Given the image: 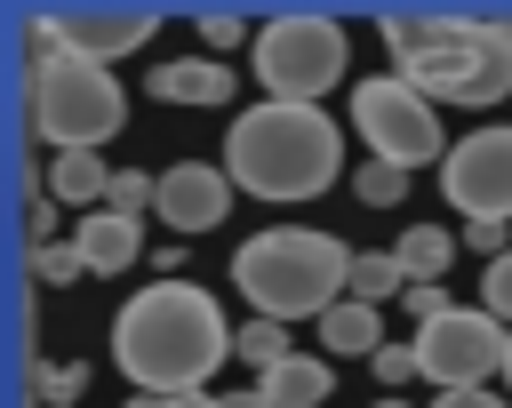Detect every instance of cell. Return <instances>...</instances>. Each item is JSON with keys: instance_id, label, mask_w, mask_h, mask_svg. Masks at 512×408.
Here are the masks:
<instances>
[{"instance_id": "25", "label": "cell", "mask_w": 512, "mask_h": 408, "mask_svg": "<svg viewBox=\"0 0 512 408\" xmlns=\"http://www.w3.org/2000/svg\"><path fill=\"white\" fill-rule=\"evenodd\" d=\"M480 312H496V320L512 328V248H504V256L480 272Z\"/></svg>"}, {"instance_id": "17", "label": "cell", "mask_w": 512, "mask_h": 408, "mask_svg": "<svg viewBox=\"0 0 512 408\" xmlns=\"http://www.w3.org/2000/svg\"><path fill=\"white\" fill-rule=\"evenodd\" d=\"M104 192H112V168L96 160V152H56L48 160V200H72V208H104Z\"/></svg>"}, {"instance_id": "12", "label": "cell", "mask_w": 512, "mask_h": 408, "mask_svg": "<svg viewBox=\"0 0 512 408\" xmlns=\"http://www.w3.org/2000/svg\"><path fill=\"white\" fill-rule=\"evenodd\" d=\"M152 96L160 104H232V64L224 56H176L152 72Z\"/></svg>"}, {"instance_id": "2", "label": "cell", "mask_w": 512, "mask_h": 408, "mask_svg": "<svg viewBox=\"0 0 512 408\" xmlns=\"http://www.w3.org/2000/svg\"><path fill=\"white\" fill-rule=\"evenodd\" d=\"M224 176L256 200H312L344 176V136L320 104H256L224 128Z\"/></svg>"}, {"instance_id": "29", "label": "cell", "mask_w": 512, "mask_h": 408, "mask_svg": "<svg viewBox=\"0 0 512 408\" xmlns=\"http://www.w3.org/2000/svg\"><path fill=\"white\" fill-rule=\"evenodd\" d=\"M400 304H408V312H416V320H432V312H448V288H408V296H400Z\"/></svg>"}, {"instance_id": "18", "label": "cell", "mask_w": 512, "mask_h": 408, "mask_svg": "<svg viewBox=\"0 0 512 408\" xmlns=\"http://www.w3.org/2000/svg\"><path fill=\"white\" fill-rule=\"evenodd\" d=\"M456 240H464V232H448V224H408V232L392 240V256L408 264V288H440V272H448Z\"/></svg>"}, {"instance_id": "16", "label": "cell", "mask_w": 512, "mask_h": 408, "mask_svg": "<svg viewBox=\"0 0 512 408\" xmlns=\"http://www.w3.org/2000/svg\"><path fill=\"white\" fill-rule=\"evenodd\" d=\"M320 352H336V360H376V352H384V312L344 296V304L320 320Z\"/></svg>"}, {"instance_id": "7", "label": "cell", "mask_w": 512, "mask_h": 408, "mask_svg": "<svg viewBox=\"0 0 512 408\" xmlns=\"http://www.w3.org/2000/svg\"><path fill=\"white\" fill-rule=\"evenodd\" d=\"M512 360V328L480 304H448L432 320H416V368L440 392H488V376H504Z\"/></svg>"}, {"instance_id": "34", "label": "cell", "mask_w": 512, "mask_h": 408, "mask_svg": "<svg viewBox=\"0 0 512 408\" xmlns=\"http://www.w3.org/2000/svg\"><path fill=\"white\" fill-rule=\"evenodd\" d=\"M376 408H408V400H400V392H376Z\"/></svg>"}, {"instance_id": "24", "label": "cell", "mask_w": 512, "mask_h": 408, "mask_svg": "<svg viewBox=\"0 0 512 408\" xmlns=\"http://www.w3.org/2000/svg\"><path fill=\"white\" fill-rule=\"evenodd\" d=\"M32 272H40V280H64V288H72V280H88V256H80L72 240H64V248H56V240H40V248H32Z\"/></svg>"}, {"instance_id": "33", "label": "cell", "mask_w": 512, "mask_h": 408, "mask_svg": "<svg viewBox=\"0 0 512 408\" xmlns=\"http://www.w3.org/2000/svg\"><path fill=\"white\" fill-rule=\"evenodd\" d=\"M128 408H168V400H152V392H136V400H128Z\"/></svg>"}, {"instance_id": "3", "label": "cell", "mask_w": 512, "mask_h": 408, "mask_svg": "<svg viewBox=\"0 0 512 408\" xmlns=\"http://www.w3.org/2000/svg\"><path fill=\"white\" fill-rule=\"evenodd\" d=\"M352 256L336 232H312V224H272L256 240L232 248V288L256 304V320H328L344 296H352Z\"/></svg>"}, {"instance_id": "31", "label": "cell", "mask_w": 512, "mask_h": 408, "mask_svg": "<svg viewBox=\"0 0 512 408\" xmlns=\"http://www.w3.org/2000/svg\"><path fill=\"white\" fill-rule=\"evenodd\" d=\"M216 408H272V400H264V384H248V392H216Z\"/></svg>"}, {"instance_id": "11", "label": "cell", "mask_w": 512, "mask_h": 408, "mask_svg": "<svg viewBox=\"0 0 512 408\" xmlns=\"http://www.w3.org/2000/svg\"><path fill=\"white\" fill-rule=\"evenodd\" d=\"M232 176L224 168H208V160H176V168H160V224L168 232H216L224 224V208H232Z\"/></svg>"}, {"instance_id": "21", "label": "cell", "mask_w": 512, "mask_h": 408, "mask_svg": "<svg viewBox=\"0 0 512 408\" xmlns=\"http://www.w3.org/2000/svg\"><path fill=\"white\" fill-rule=\"evenodd\" d=\"M88 392V368L80 360H32V400L40 408H72Z\"/></svg>"}, {"instance_id": "19", "label": "cell", "mask_w": 512, "mask_h": 408, "mask_svg": "<svg viewBox=\"0 0 512 408\" xmlns=\"http://www.w3.org/2000/svg\"><path fill=\"white\" fill-rule=\"evenodd\" d=\"M400 296H408V264H400L392 248H360V256H352V304H376V312H384V304H400Z\"/></svg>"}, {"instance_id": "14", "label": "cell", "mask_w": 512, "mask_h": 408, "mask_svg": "<svg viewBox=\"0 0 512 408\" xmlns=\"http://www.w3.org/2000/svg\"><path fill=\"white\" fill-rule=\"evenodd\" d=\"M72 248L88 256V272H128V264H136V248H144V224H136V216H112V208H96V216H80Z\"/></svg>"}, {"instance_id": "23", "label": "cell", "mask_w": 512, "mask_h": 408, "mask_svg": "<svg viewBox=\"0 0 512 408\" xmlns=\"http://www.w3.org/2000/svg\"><path fill=\"white\" fill-rule=\"evenodd\" d=\"M352 192H360L368 208H392V200L408 192V168H384V160H368V168L352 176Z\"/></svg>"}, {"instance_id": "6", "label": "cell", "mask_w": 512, "mask_h": 408, "mask_svg": "<svg viewBox=\"0 0 512 408\" xmlns=\"http://www.w3.org/2000/svg\"><path fill=\"white\" fill-rule=\"evenodd\" d=\"M384 48H392V72L432 96V104H456L472 88V64H480V16L472 8H384Z\"/></svg>"}, {"instance_id": "15", "label": "cell", "mask_w": 512, "mask_h": 408, "mask_svg": "<svg viewBox=\"0 0 512 408\" xmlns=\"http://www.w3.org/2000/svg\"><path fill=\"white\" fill-rule=\"evenodd\" d=\"M264 384V400L272 408H328V392H336V368L320 360V352H288L272 376H256Z\"/></svg>"}, {"instance_id": "9", "label": "cell", "mask_w": 512, "mask_h": 408, "mask_svg": "<svg viewBox=\"0 0 512 408\" xmlns=\"http://www.w3.org/2000/svg\"><path fill=\"white\" fill-rule=\"evenodd\" d=\"M440 192L464 224H512V128L488 120V128L456 136L440 160Z\"/></svg>"}, {"instance_id": "1", "label": "cell", "mask_w": 512, "mask_h": 408, "mask_svg": "<svg viewBox=\"0 0 512 408\" xmlns=\"http://www.w3.org/2000/svg\"><path fill=\"white\" fill-rule=\"evenodd\" d=\"M232 336H240V328H224V312H216V296H208L200 280H152L144 296L120 304V320H112V360H120V376H128L136 392L184 400V392H200V384L224 368Z\"/></svg>"}, {"instance_id": "13", "label": "cell", "mask_w": 512, "mask_h": 408, "mask_svg": "<svg viewBox=\"0 0 512 408\" xmlns=\"http://www.w3.org/2000/svg\"><path fill=\"white\" fill-rule=\"evenodd\" d=\"M512 96V16H480V64H472V88L456 96L464 112H488Z\"/></svg>"}, {"instance_id": "5", "label": "cell", "mask_w": 512, "mask_h": 408, "mask_svg": "<svg viewBox=\"0 0 512 408\" xmlns=\"http://www.w3.org/2000/svg\"><path fill=\"white\" fill-rule=\"evenodd\" d=\"M248 56H256V80H264L272 104H320V96L344 80V64H352L344 24L320 16V8H280V16H264Z\"/></svg>"}, {"instance_id": "4", "label": "cell", "mask_w": 512, "mask_h": 408, "mask_svg": "<svg viewBox=\"0 0 512 408\" xmlns=\"http://www.w3.org/2000/svg\"><path fill=\"white\" fill-rule=\"evenodd\" d=\"M24 104H32V136L48 152H96L104 136H120L128 120V96L104 64L72 56V48H32V72H24Z\"/></svg>"}, {"instance_id": "32", "label": "cell", "mask_w": 512, "mask_h": 408, "mask_svg": "<svg viewBox=\"0 0 512 408\" xmlns=\"http://www.w3.org/2000/svg\"><path fill=\"white\" fill-rule=\"evenodd\" d=\"M168 408H216V392H184V400H168Z\"/></svg>"}, {"instance_id": "22", "label": "cell", "mask_w": 512, "mask_h": 408, "mask_svg": "<svg viewBox=\"0 0 512 408\" xmlns=\"http://www.w3.org/2000/svg\"><path fill=\"white\" fill-rule=\"evenodd\" d=\"M104 208H112V216H144V208H160V176H144V168H112Z\"/></svg>"}, {"instance_id": "8", "label": "cell", "mask_w": 512, "mask_h": 408, "mask_svg": "<svg viewBox=\"0 0 512 408\" xmlns=\"http://www.w3.org/2000/svg\"><path fill=\"white\" fill-rule=\"evenodd\" d=\"M352 128L368 136V152L384 168H440L448 160L440 152V104L416 96L400 72H376V80L352 88Z\"/></svg>"}, {"instance_id": "28", "label": "cell", "mask_w": 512, "mask_h": 408, "mask_svg": "<svg viewBox=\"0 0 512 408\" xmlns=\"http://www.w3.org/2000/svg\"><path fill=\"white\" fill-rule=\"evenodd\" d=\"M464 240H472V248H480V256H488V264H496V256H504V224H464Z\"/></svg>"}, {"instance_id": "26", "label": "cell", "mask_w": 512, "mask_h": 408, "mask_svg": "<svg viewBox=\"0 0 512 408\" xmlns=\"http://www.w3.org/2000/svg\"><path fill=\"white\" fill-rule=\"evenodd\" d=\"M368 368H376V392H400L408 376H424V368H416V344H384Z\"/></svg>"}, {"instance_id": "27", "label": "cell", "mask_w": 512, "mask_h": 408, "mask_svg": "<svg viewBox=\"0 0 512 408\" xmlns=\"http://www.w3.org/2000/svg\"><path fill=\"white\" fill-rule=\"evenodd\" d=\"M200 40H208V48H240V40H248V16H240V8H200Z\"/></svg>"}, {"instance_id": "35", "label": "cell", "mask_w": 512, "mask_h": 408, "mask_svg": "<svg viewBox=\"0 0 512 408\" xmlns=\"http://www.w3.org/2000/svg\"><path fill=\"white\" fill-rule=\"evenodd\" d=\"M504 384H512V360H504Z\"/></svg>"}, {"instance_id": "20", "label": "cell", "mask_w": 512, "mask_h": 408, "mask_svg": "<svg viewBox=\"0 0 512 408\" xmlns=\"http://www.w3.org/2000/svg\"><path fill=\"white\" fill-rule=\"evenodd\" d=\"M288 352H296V344H288V328H280V320H256V312H248V328L232 336V360H240V368H256V376H272Z\"/></svg>"}, {"instance_id": "10", "label": "cell", "mask_w": 512, "mask_h": 408, "mask_svg": "<svg viewBox=\"0 0 512 408\" xmlns=\"http://www.w3.org/2000/svg\"><path fill=\"white\" fill-rule=\"evenodd\" d=\"M160 32V8H88V0H72V8H40L32 16V48H72V56H88V64H120L128 48H144Z\"/></svg>"}, {"instance_id": "30", "label": "cell", "mask_w": 512, "mask_h": 408, "mask_svg": "<svg viewBox=\"0 0 512 408\" xmlns=\"http://www.w3.org/2000/svg\"><path fill=\"white\" fill-rule=\"evenodd\" d=\"M432 408H504V400H496V392H440Z\"/></svg>"}]
</instances>
